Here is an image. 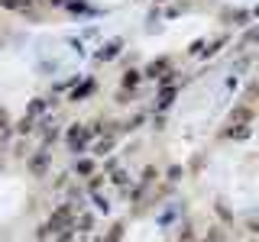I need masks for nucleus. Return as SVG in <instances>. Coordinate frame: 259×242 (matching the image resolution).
<instances>
[{"label":"nucleus","mask_w":259,"mask_h":242,"mask_svg":"<svg viewBox=\"0 0 259 242\" xmlns=\"http://www.w3.org/2000/svg\"><path fill=\"white\" fill-rule=\"evenodd\" d=\"M68 142H71V149H78V145L84 142V129H75V133L68 136Z\"/></svg>","instance_id":"f03ea898"},{"label":"nucleus","mask_w":259,"mask_h":242,"mask_svg":"<svg viewBox=\"0 0 259 242\" xmlns=\"http://www.w3.org/2000/svg\"><path fill=\"white\" fill-rule=\"evenodd\" d=\"M4 7H10V10H26L29 7V0H0Z\"/></svg>","instance_id":"f257e3e1"}]
</instances>
